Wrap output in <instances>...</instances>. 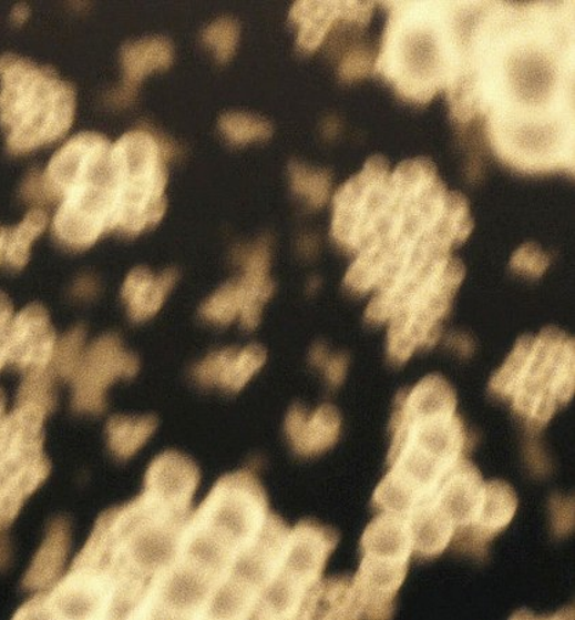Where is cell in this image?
Masks as SVG:
<instances>
[{
	"mask_svg": "<svg viewBox=\"0 0 575 620\" xmlns=\"http://www.w3.org/2000/svg\"><path fill=\"white\" fill-rule=\"evenodd\" d=\"M464 276V264L451 257L443 274L388 321L389 358L403 364L417 348L438 342L441 321L449 314Z\"/></svg>",
	"mask_w": 575,
	"mask_h": 620,
	"instance_id": "obj_9",
	"label": "cell"
},
{
	"mask_svg": "<svg viewBox=\"0 0 575 620\" xmlns=\"http://www.w3.org/2000/svg\"><path fill=\"white\" fill-rule=\"evenodd\" d=\"M341 416L331 405H321L315 413L296 405L287 415L286 434L298 455L315 456L337 443Z\"/></svg>",
	"mask_w": 575,
	"mask_h": 620,
	"instance_id": "obj_22",
	"label": "cell"
},
{
	"mask_svg": "<svg viewBox=\"0 0 575 620\" xmlns=\"http://www.w3.org/2000/svg\"><path fill=\"white\" fill-rule=\"evenodd\" d=\"M6 363H9L8 353H6L3 343H0V370H2Z\"/></svg>",
	"mask_w": 575,
	"mask_h": 620,
	"instance_id": "obj_44",
	"label": "cell"
},
{
	"mask_svg": "<svg viewBox=\"0 0 575 620\" xmlns=\"http://www.w3.org/2000/svg\"><path fill=\"white\" fill-rule=\"evenodd\" d=\"M111 146L110 141L97 133H81L68 140L43 173L55 199H63L68 191L97 171L109 157Z\"/></svg>",
	"mask_w": 575,
	"mask_h": 620,
	"instance_id": "obj_15",
	"label": "cell"
},
{
	"mask_svg": "<svg viewBox=\"0 0 575 620\" xmlns=\"http://www.w3.org/2000/svg\"><path fill=\"white\" fill-rule=\"evenodd\" d=\"M199 484V470L182 454L166 453L152 461L145 494L167 510L177 512L189 504Z\"/></svg>",
	"mask_w": 575,
	"mask_h": 620,
	"instance_id": "obj_18",
	"label": "cell"
},
{
	"mask_svg": "<svg viewBox=\"0 0 575 620\" xmlns=\"http://www.w3.org/2000/svg\"><path fill=\"white\" fill-rule=\"evenodd\" d=\"M258 597L255 589L227 577L214 586L203 612L213 619L246 618L257 610Z\"/></svg>",
	"mask_w": 575,
	"mask_h": 620,
	"instance_id": "obj_30",
	"label": "cell"
},
{
	"mask_svg": "<svg viewBox=\"0 0 575 620\" xmlns=\"http://www.w3.org/2000/svg\"><path fill=\"white\" fill-rule=\"evenodd\" d=\"M312 360L325 369L327 379H329L331 385H340L347 372L346 357H342V355L330 357L325 347H317L312 354Z\"/></svg>",
	"mask_w": 575,
	"mask_h": 620,
	"instance_id": "obj_41",
	"label": "cell"
},
{
	"mask_svg": "<svg viewBox=\"0 0 575 620\" xmlns=\"http://www.w3.org/2000/svg\"><path fill=\"white\" fill-rule=\"evenodd\" d=\"M533 341V336H522L521 339L517 341L515 347H513L505 364L501 366L497 374L493 376L492 382H490V390H492L495 396L511 397L513 392L516 390L518 383L522 380L524 369H526Z\"/></svg>",
	"mask_w": 575,
	"mask_h": 620,
	"instance_id": "obj_33",
	"label": "cell"
},
{
	"mask_svg": "<svg viewBox=\"0 0 575 620\" xmlns=\"http://www.w3.org/2000/svg\"><path fill=\"white\" fill-rule=\"evenodd\" d=\"M386 157L371 156L332 200L331 235L343 250L359 252L369 241L392 199Z\"/></svg>",
	"mask_w": 575,
	"mask_h": 620,
	"instance_id": "obj_7",
	"label": "cell"
},
{
	"mask_svg": "<svg viewBox=\"0 0 575 620\" xmlns=\"http://www.w3.org/2000/svg\"><path fill=\"white\" fill-rule=\"evenodd\" d=\"M70 551V528L64 520L50 526L47 538L25 575L24 586L30 590L48 588L59 579Z\"/></svg>",
	"mask_w": 575,
	"mask_h": 620,
	"instance_id": "obj_27",
	"label": "cell"
},
{
	"mask_svg": "<svg viewBox=\"0 0 575 620\" xmlns=\"http://www.w3.org/2000/svg\"><path fill=\"white\" fill-rule=\"evenodd\" d=\"M49 471V461L41 456L0 485V532L13 522L28 496L47 480Z\"/></svg>",
	"mask_w": 575,
	"mask_h": 620,
	"instance_id": "obj_29",
	"label": "cell"
},
{
	"mask_svg": "<svg viewBox=\"0 0 575 620\" xmlns=\"http://www.w3.org/2000/svg\"><path fill=\"white\" fill-rule=\"evenodd\" d=\"M117 209V173L109 163L63 195L53 218V233L61 244L83 251L106 231L114 230Z\"/></svg>",
	"mask_w": 575,
	"mask_h": 620,
	"instance_id": "obj_8",
	"label": "cell"
},
{
	"mask_svg": "<svg viewBox=\"0 0 575 620\" xmlns=\"http://www.w3.org/2000/svg\"><path fill=\"white\" fill-rule=\"evenodd\" d=\"M517 498L511 485L504 481L484 482L481 504L470 526L455 531L453 540L465 551H481L510 526L516 515Z\"/></svg>",
	"mask_w": 575,
	"mask_h": 620,
	"instance_id": "obj_16",
	"label": "cell"
},
{
	"mask_svg": "<svg viewBox=\"0 0 575 620\" xmlns=\"http://www.w3.org/2000/svg\"><path fill=\"white\" fill-rule=\"evenodd\" d=\"M217 580L188 562L174 563L156 577L138 611L162 617L189 618L205 611Z\"/></svg>",
	"mask_w": 575,
	"mask_h": 620,
	"instance_id": "obj_12",
	"label": "cell"
},
{
	"mask_svg": "<svg viewBox=\"0 0 575 620\" xmlns=\"http://www.w3.org/2000/svg\"><path fill=\"white\" fill-rule=\"evenodd\" d=\"M267 520L261 487L249 472H239L218 482L192 524L206 529L238 555L255 542Z\"/></svg>",
	"mask_w": 575,
	"mask_h": 620,
	"instance_id": "obj_6",
	"label": "cell"
},
{
	"mask_svg": "<svg viewBox=\"0 0 575 620\" xmlns=\"http://www.w3.org/2000/svg\"><path fill=\"white\" fill-rule=\"evenodd\" d=\"M291 187L296 194L314 207L324 206L330 199L331 176L327 171H317L302 163L290 165Z\"/></svg>",
	"mask_w": 575,
	"mask_h": 620,
	"instance_id": "obj_34",
	"label": "cell"
},
{
	"mask_svg": "<svg viewBox=\"0 0 575 620\" xmlns=\"http://www.w3.org/2000/svg\"><path fill=\"white\" fill-rule=\"evenodd\" d=\"M2 343L9 363L27 370L28 374L47 370L53 363L58 348L48 312L39 304H31L14 315L8 336Z\"/></svg>",
	"mask_w": 575,
	"mask_h": 620,
	"instance_id": "obj_13",
	"label": "cell"
},
{
	"mask_svg": "<svg viewBox=\"0 0 575 620\" xmlns=\"http://www.w3.org/2000/svg\"><path fill=\"white\" fill-rule=\"evenodd\" d=\"M244 274L234 281L240 298V321L247 329L256 328L265 304L274 295L275 284L269 276L270 252L267 240L247 247L239 255Z\"/></svg>",
	"mask_w": 575,
	"mask_h": 620,
	"instance_id": "obj_20",
	"label": "cell"
},
{
	"mask_svg": "<svg viewBox=\"0 0 575 620\" xmlns=\"http://www.w3.org/2000/svg\"><path fill=\"white\" fill-rule=\"evenodd\" d=\"M391 466L377 487L374 506L381 511L408 515L437 492L453 467L464 458L466 434L455 414L417 415L397 408Z\"/></svg>",
	"mask_w": 575,
	"mask_h": 620,
	"instance_id": "obj_3",
	"label": "cell"
},
{
	"mask_svg": "<svg viewBox=\"0 0 575 620\" xmlns=\"http://www.w3.org/2000/svg\"><path fill=\"white\" fill-rule=\"evenodd\" d=\"M338 537L317 522L304 521L289 532L278 572L304 589L311 590L320 580L327 558Z\"/></svg>",
	"mask_w": 575,
	"mask_h": 620,
	"instance_id": "obj_14",
	"label": "cell"
},
{
	"mask_svg": "<svg viewBox=\"0 0 575 620\" xmlns=\"http://www.w3.org/2000/svg\"><path fill=\"white\" fill-rule=\"evenodd\" d=\"M451 116L486 115L490 144L523 173L574 172V3L478 2Z\"/></svg>",
	"mask_w": 575,
	"mask_h": 620,
	"instance_id": "obj_1",
	"label": "cell"
},
{
	"mask_svg": "<svg viewBox=\"0 0 575 620\" xmlns=\"http://www.w3.org/2000/svg\"><path fill=\"white\" fill-rule=\"evenodd\" d=\"M176 281L177 273L173 268L161 275H154L145 267L134 268L122 287V297L127 304L130 317L134 321L154 317Z\"/></svg>",
	"mask_w": 575,
	"mask_h": 620,
	"instance_id": "obj_25",
	"label": "cell"
},
{
	"mask_svg": "<svg viewBox=\"0 0 575 620\" xmlns=\"http://www.w3.org/2000/svg\"><path fill=\"white\" fill-rule=\"evenodd\" d=\"M370 2H297L290 11V20L300 27L298 47L314 52L324 43L337 20L366 26L373 14Z\"/></svg>",
	"mask_w": 575,
	"mask_h": 620,
	"instance_id": "obj_17",
	"label": "cell"
},
{
	"mask_svg": "<svg viewBox=\"0 0 575 620\" xmlns=\"http://www.w3.org/2000/svg\"><path fill=\"white\" fill-rule=\"evenodd\" d=\"M6 398L2 390H0V420L4 417Z\"/></svg>",
	"mask_w": 575,
	"mask_h": 620,
	"instance_id": "obj_46",
	"label": "cell"
},
{
	"mask_svg": "<svg viewBox=\"0 0 575 620\" xmlns=\"http://www.w3.org/2000/svg\"><path fill=\"white\" fill-rule=\"evenodd\" d=\"M201 314L208 323L217 325H228L240 317V298L234 281L213 293L203 303Z\"/></svg>",
	"mask_w": 575,
	"mask_h": 620,
	"instance_id": "obj_36",
	"label": "cell"
},
{
	"mask_svg": "<svg viewBox=\"0 0 575 620\" xmlns=\"http://www.w3.org/2000/svg\"><path fill=\"white\" fill-rule=\"evenodd\" d=\"M371 70H374L373 53L364 48H355L342 59L340 77L342 81H357L368 77Z\"/></svg>",
	"mask_w": 575,
	"mask_h": 620,
	"instance_id": "obj_40",
	"label": "cell"
},
{
	"mask_svg": "<svg viewBox=\"0 0 575 620\" xmlns=\"http://www.w3.org/2000/svg\"><path fill=\"white\" fill-rule=\"evenodd\" d=\"M362 550L363 556L409 563L413 555V539H411L408 515L382 511L366 528Z\"/></svg>",
	"mask_w": 575,
	"mask_h": 620,
	"instance_id": "obj_24",
	"label": "cell"
},
{
	"mask_svg": "<svg viewBox=\"0 0 575 620\" xmlns=\"http://www.w3.org/2000/svg\"><path fill=\"white\" fill-rule=\"evenodd\" d=\"M219 129L230 143L238 145L267 140L273 134V126L267 121L245 112H228L223 115Z\"/></svg>",
	"mask_w": 575,
	"mask_h": 620,
	"instance_id": "obj_35",
	"label": "cell"
},
{
	"mask_svg": "<svg viewBox=\"0 0 575 620\" xmlns=\"http://www.w3.org/2000/svg\"><path fill=\"white\" fill-rule=\"evenodd\" d=\"M475 2H393L374 71L405 101L427 104L454 83Z\"/></svg>",
	"mask_w": 575,
	"mask_h": 620,
	"instance_id": "obj_2",
	"label": "cell"
},
{
	"mask_svg": "<svg viewBox=\"0 0 575 620\" xmlns=\"http://www.w3.org/2000/svg\"><path fill=\"white\" fill-rule=\"evenodd\" d=\"M265 359L267 354L261 346L250 345L244 349L227 348L208 355L196 366L194 375L202 385L239 392L263 368Z\"/></svg>",
	"mask_w": 575,
	"mask_h": 620,
	"instance_id": "obj_21",
	"label": "cell"
},
{
	"mask_svg": "<svg viewBox=\"0 0 575 620\" xmlns=\"http://www.w3.org/2000/svg\"><path fill=\"white\" fill-rule=\"evenodd\" d=\"M550 266V257L535 244H526L513 253L511 267L513 272L527 276L543 275Z\"/></svg>",
	"mask_w": 575,
	"mask_h": 620,
	"instance_id": "obj_39",
	"label": "cell"
},
{
	"mask_svg": "<svg viewBox=\"0 0 575 620\" xmlns=\"http://www.w3.org/2000/svg\"><path fill=\"white\" fill-rule=\"evenodd\" d=\"M173 54V44L165 38H145L126 44L122 50L125 83L114 93V103H130L141 81L152 72L167 69Z\"/></svg>",
	"mask_w": 575,
	"mask_h": 620,
	"instance_id": "obj_23",
	"label": "cell"
},
{
	"mask_svg": "<svg viewBox=\"0 0 575 620\" xmlns=\"http://www.w3.org/2000/svg\"><path fill=\"white\" fill-rule=\"evenodd\" d=\"M6 235H8V231L0 228V262H2L3 258Z\"/></svg>",
	"mask_w": 575,
	"mask_h": 620,
	"instance_id": "obj_45",
	"label": "cell"
},
{
	"mask_svg": "<svg viewBox=\"0 0 575 620\" xmlns=\"http://www.w3.org/2000/svg\"><path fill=\"white\" fill-rule=\"evenodd\" d=\"M11 16H13L17 24H22L28 19V16H30V9H28L27 4H17Z\"/></svg>",
	"mask_w": 575,
	"mask_h": 620,
	"instance_id": "obj_43",
	"label": "cell"
},
{
	"mask_svg": "<svg viewBox=\"0 0 575 620\" xmlns=\"http://www.w3.org/2000/svg\"><path fill=\"white\" fill-rule=\"evenodd\" d=\"M484 488L481 471L462 458L430 500L455 526V531L470 526L481 504Z\"/></svg>",
	"mask_w": 575,
	"mask_h": 620,
	"instance_id": "obj_19",
	"label": "cell"
},
{
	"mask_svg": "<svg viewBox=\"0 0 575 620\" xmlns=\"http://www.w3.org/2000/svg\"><path fill=\"white\" fill-rule=\"evenodd\" d=\"M13 317V306H11L9 297L0 292V343L8 336Z\"/></svg>",
	"mask_w": 575,
	"mask_h": 620,
	"instance_id": "obj_42",
	"label": "cell"
},
{
	"mask_svg": "<svg viewBox=\"0 0 575 620\" xmlns=\"http://www.w3.org/2000/svg\"><path fill=\"white\" fill-rule=\"evenodd\" d=\"M84 334L81 329L71 332L63 342L58 343L54 355V368L63 377H72L83 354Z\"/></svg>",
	"mask_w": 575,
	"mask_h": 620,
	"instance_id": "obj_38",
	"label": "cell"
},
{
	"mask_svg": "<svg viewBox=\"0 0 575 620\" xmlns=\"http://www.w3.org/2000/svg\"><path fill=\"white\" fill-rule=\"evenodd\" d=\"M413 552L422 558L442 555L454 538L455 526L430 499L408 515Z\"/></svg>",
	"mask_w": 575,
	"mask_h": 620,
	"instance_id": "obj_26",
	"label": "cell"
},
{
	"mask_svg": "<svg viewBox=\"0 0 575 620\" xmlns=\"http://www.w3.org/2000/svg\"><path fill=\"white\" fill-rule=\"evenodd\" d=\"M115 585V573L109 568L73 567L52 593L28 602L16 618L103 617V612L110 613Z\"/></svg>",
	"mask_w": 575,
	"mask_h": 620,
	"instance_id": "obj_10",
	"label": "cell"
},
{
	"mask_svg": "<svg viewBox=\"0 0 575 620\" xmlns=\"http://www.w3.org/2000/svg\"><path fill=\"white\" fill-rule=\"evenodd\" d=\"M155 428L154 417H112L106 426L110 448L117 458L127 459L148 441Z\"/></svg>",
	"mask_w": 575,
	"mask_h": 620,
	"instance_id": "obj_31",
	"label": "cell"
},
{
	"mask_svg": "<svg viewBox=\"0 0 575 620\" xmlns=\"http://www.w3.org/2000/svg\"><path fill=\"white\" fill-rule=\"evenodd\" d=\"M203 41L214 50L218 61L225 63L233 58L239 42V26L234 20L214 21L203 32Z\"/></svg>",
	"mask_w": 575,
	"mask_h": 620,
	"instance_id": "obj_37",
	"label": "cell"
},
{
	"mask_svg": "<svg viewBox=\"0 0 575 620\" xmlns=\"http://www.w3.org/2000/svg\"><path fill=\"white\" fill-rule=\"evenodd\" d=\"M353 582L351 578L325 580L314 586L304 602L302 618H353Z\"/></svg>",
	"mask_w": 575,
	"mask_h": 620,
	"instance_id": "obj_28",
	"label": "cell"
},
{
	"mask_svg": "<svg viewBox=\"0 0 575 620\" xmlns=\"http://www.w3.org/2000/svg\"><path fill=\"white\" fill-rule=\"evenodd\" d=\"M48 223V214L42 209H33L17 227L8 231L3 258L9 266L14 268L25 266L30 261L32 242L43 233Z\"/></svg>",
	"mask_w": 575,
	"mask_h": 620,
	"instance_id": "obj_32",
	"label": "cell"
},
{
	"mask_svg": "<svg viewBox=\"0 0 575 620\" xmlns=\"http://www.w3.org/2000/svg\"><path fill=\"white\" fill-rule=\"evenodd\" d=\"M137 369V359L123 348L116 336L101 337L82 354L72 376L73 407L81 413H101L112 383L132 377Z\"/></svg>",
	"mask_w": 575,
	"mask_h": 620,
	"instance_id": "obj_11",
	"label": "cell"
},
{
	"mask_svg": "<svg viewBox=\"0 0 575 620\" xmlns=\"http://www.w3.org/2000/svg\"><path fill=\"white\" fill-rule=\"evenodd\" d=\"M0 122L11 152L25 154L70 131L75 92L53 71L8 54L0 59Z\"/></svg>",
	"mask_w": 575,
	"mask_h": 620,
	"instance_id": "obj_4",
	"label": "cell"
},
{
	"mask_svg": "<svg viewBox=\"0 0 575 620\" xmlns=\"http://www.w3.org/2000/svg\"><path fill=\"white\" fill-rule=\"evenodd\" d=\"M573 393L574 341L559 329L546 328L534 337L526 369L511 396L513 409L543 427Z\"/></svg>",
	"mask_w": 575,
	"mask_h": 620,
	"instance_id": "obj_5",
	"label": "cell"
}]
</instances>
